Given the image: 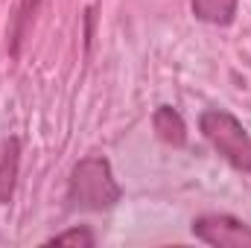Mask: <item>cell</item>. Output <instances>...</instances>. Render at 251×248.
I'll return each mask as SVG.
<instances>
[{"instance_id": "6", "label": "cell", "mask_w": 251, "mask_h": 248, "mask_svg": "<svg viewBox=\"0 0 251 248\" xmlns=\"http://www.w3.org/2000/svg\"><path fill=\"white\" fill-rule=\"evenodd\" d=\"M190 3H193V15L204 24L225 26L237 15V0H190Z\"/></svg>"}, {"instance_id": "2", "label": "cell", "mask_w": 251, "mask_h": 248, "mask_svg": "<svg viewBox=\"0 0 251 248\" xmlns=\"http://www.w3.org/2000/svg\"><path fill=\"white\" fill-rule=\"evenodd\" d=\"M201 134L213 143V149L240 173H251V137L243 128V123L222 111V108H210L201 114Z\"/></svg>"}, {"instance_id": "7", "label": "cell", "mask_w": 251, "mask_h": 248, "mask_svg": "<svg viewBox=\"0 0 251 248\" xmlns=\"http://www.w3.org/2000/svg\"><path fill=\"white\" fill-rule=\"evenodd\" d=\"M50 246H94V234L88 228H70L64 234H56Z\"/></svg>"}, {"instance_id": "3", "label": "cell", "mask_w": 251, "mask_h": 248, "mask_svg": "<svg viewBox=\"0 0 251 248\" xmlns=\"http://www.w3.org/2000/svg\"><path fill=\"white\" fill-rule=\"evenodd\" d=\"M193 237L216 248H251V225L234 216H199L193 222Z\"/></svg>"}, {"instance_id": "4", "label": "cell", "mask_w": 251, "mask_h": 248, "mask_svg": "<svg viewBox=\"0 0 251 248\" xmlns=\"http://www.w3.org/2000/svg\"><path fill=\"white\" fill-rule=\"evenodd\" d=\"M152 125H155V131L164 143H170V146H184L187 143V125H184V117L176 108L161 105L152 117Z\"/></svg>"}, {"instance_id": "1", "label": "cell", "mask_w": 251, "mask_h": 248, "mask_svg": "<svg viewBox=\"0 0 251 248\" xmlns=\"http://www.w3.org/2000/svg\"><path fill=\"white\" fill-rule=\"evenodd\" d=\"M123 190L111 175V164L102 155H88L76 164L70 187H67V198L73 207L82 210H108L120 201Z\"/></svg>"}, {"instance_id": "5", "label": "cell", "mask_w": 251, "mask_h": 248, "mask_svg": "<svg viewBox=\"0 0 251 248\" xmlns=\"http://www.w3.org/2000/svg\"><path fill=\"white\" fill-rule=\"evenodd\" d=\"M18 161H21V143H18V137H9L0 146V201H9L15 193Z\"/></svg>"}]
</instances>
